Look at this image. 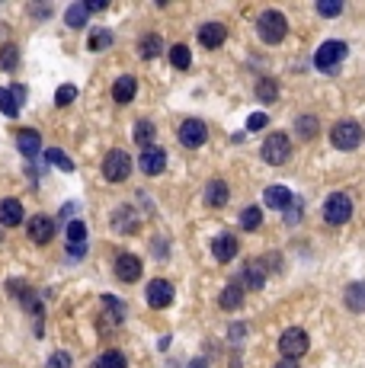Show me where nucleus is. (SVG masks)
<instances>
[{
    "instance_id": "obj_11",
    "label": "nucleus",
    "mask_w": 365,
    "mask_h": 368,
    "mask_svg": "<svg viewBox=\"0 0 365 368\" xmlns=\"http://www.w3.org/2000/svg\"><path fill=\"white\" fill-rule=\"evenodd\" d=\"M115 276H119V282H138L141 278V256L135 253H119L115 256Z\"/></svg>"
},
{
    "instance_id": "obj_9",
    "label": "nucleus",
    "mask_w": 365,
    "mask_h": 368,
    "mask_svg": "<svg viewBox=\"0 0 365 368\" xmlns=\"http://www.w3.org/2000/svg\"><path fill=\"white\" fill-rule=\"evenodd\" d=\"M138 167H141V173H145V176H157V173L167 170V150L157 148V144H151V148H141V160H138Z\"/></svg>"
},
{
    "instance_id": "obj_33",
    "label": "nucleus",
    "mask_w": 365,
    "mask_h": 368,
    "mask_svg": "<svg viewBox=\"0 0 365 368\" xmlns=\"http://www.w3.org/2000/svg\"><path fill=\"white\" fill-rule=\"evenodd\" d=\"M170 64H173L176 71H186L192 64V52L186 45H173L170 48Z\"/></svg>"
},
{
    "instance_id": "obj_32",
    "label": "nucleus",
    "mask_w": 365,
    "mask_h": 368,
    "mask_svg": "<svg viewBox=\"0 0 365 368\" xmlns=\"http://www.w3.org/2000/svg\"><path fill=\"white\" fill-rule=\"evenodd\" d=\"M259 225H263V208H259V205L243 208V215H241V227H243V231H257Z\"/></svg>"
},
{
    "instance_id": "obj_31",
    "label": "nucleus",
    "mask_w": 365,
    "mask_h": 368,
    "mask_svg": "<svg viewBox=\"0 0 365 368\" xmlns=\"http://www.w3.org/2000/svg\"><path fill=\"white\" fill-rule=\"evenodd\" d=\"M45 160H48L52 167H58V170H64V173L74 170V160H71L61 148H48V150H45Z\"/></svg>"
},
{
    "instance_id": "obj_15",
    "label": "nucleus",
    "mask_w": 365,
    "mask_h": 368,
    "mask_svg": "<svg viewBox=\"0 0 365 368\" xmlns=\"http://www.w3.org/2000/svg\"><path fill=\"white\" fill-rule=\"evenodd\" d=\"M224 38H228V29L221 23H202L199 26V42L206 48H218V45H224Z\"/></svg>"
},
{
    "instance_id": "obj_4",
    "label": "nucleus",
    "mask_w": 365,
    "mask_h": 368,
    "mask_svg": "<svg viewBox=\"0 0 365 368\" xmlns=\"http://www.w3.org/2000/svg\"><path fill=\"white\" fill-rule=\"evenodd\" d=\"M308 346H311V339H308V333L301 330V327H289V330L279 337V353L285 355V359H301L304 353H308Z\"/></svg>"
},
{
    "instance_id": "obj_2",
    "label": "nucleus",
    "mask_w": 365,
    "mask_h": 368,
    "mask_svg": "<svg viewBox=\"0 0 365 368\" xmlns=\"http://www.w3.org/2000/svg\"><path fill=\"white\" fill-rule=\"evenodd\" d=\"M330 141H334V148H340V150H356L359 144H362V125L352 122V119L336 122V125L330 128Z\"/></svg>"
},
{
    "instance_id": "obj_20",
    "label": "nucleus",
    "mask_w": 365,
    "mask_h": 368,
    "mask_svg": "<svg viewBox=\"0 0 365 368\" xmlns=\"http://www.w3.org/2000/svg\"><path fill=\"white\" fill-rule=\"evenodd\" d=\"M263 202H266L269 208H275V211H285L292 205V192L285 186H269L266 192H263Z\"/></svg>"
},
{
    "instance_id": "obj_26",
    "label": "nucleus",
    "mask_w": 365,
    "mask_h": 368,
    "mask_svg": "<svg viewBox=\"0 0 365 368\" xmlns=\"http://www.w3.org/2000/svg\"><path fill=\"white\" fill-rule=\"evenodd\" d=\"M0 113L7 115V119H16L20 115V99L10 87H0Z\"/></svg>"
},
{
    "instance_id": "obj_34",
    "label": "nucleus",
    "mask_w": 365,
    "mask_h": 368,
    "mask_svg": "<svg viewBox=\"0 0 365 368\" xmlns=\"http://www.w3.org/2000/svg\"><path fill=\"white\" fill-rule=\"evenodd\" d=\"M295 132H298V138L311 141V138L317 135V119H314V115H301V119H295Z\"/></svg>"
},
{
    "instance_id": "obj_23",
    "label": "nucleus",
    "mask_w": 365,
    "mask_h": 368,
    "mask_svg": "<svg viewBox=\"0 0 365 368\" xmlns=\"http://www.w3.org/2000/svg\"><path fill=\"white\" fill-rule=\"evenodd\" d=\"M218 304L224 311H237V308H243V288H241V282H231L224 292H221V298H218Z\"/></svg>"
},
{
    "instance_id": "obj_29",
    "label": "nucleus",
    "mask_w": 365,
    "mask_h": 368,
    "mask_svg": "<svg viewBox=\"0 0 365 368\" xmlns=\"http://www.w3.org/2000/svg\"><path fill=\"white\" fill-rule=\"evenodd\" d=\"M154 135H157V128H154L151 122H135V132H131L135 144H141V148H151Z\"/></svg>"
},
{
    "instance_id": "obj_30",
    "label": "nucleus",
    "mask_w": 365,
    "mask_h": 368,
    "mask_svg": "<svg viewBox=\"0 0 365 368\" xmlns=\"http://www.w3.org/2000/svg\"><path fill=\"white\" fill-rule=\"evenodd\" d=\"M93 368H129V359H125V355H122L119 349H109V353L99 355Z\"/></svg>"
},
{
    "instance_id": "obj_36",
    "label": "nucleus",
    "mask_w": 365,
    "mask_h": 368,
    "mask_svg": "<svg viewBox=\"0 0 365 368\" xmlns=\"http://www.w3.org/2000/svg\"><path fill=\"white\" fill-rule=\"evenodd\" d=\"M16 64H20V48H16V45H3V48H0V68L13 71Z\"/></svg>"
},
{
    "instance_id": "obj_22",
    "label": "nucleus",
    "mask_w": 365,
    "mask_h": 368,
    "mask_svg": "<svg viewBox=\"0 0 365 368\" xmlns=\"http://www.w3.org/2000/svg\"><path fill=\"white\" fill-rule=\"evenodd\" d=\"M343 301H346V308H350V311L362 314V311H365V282H352V285H346Z\"/></svg>"
},
{
    "instance_id": "obj_42",
    "label": "nucleus",
    "mask_w": 365,
    "mask_h": 368,
    "mask_svg": "<svg viewBox=\"0 0 365 368\" xmlns=\"http://www.w3.org/2000/svg\"><path fill=\"white\" fill-rule=\"evenodd\" d=\"M45 368H71V355L68 353H55L52 359L45 362Z\"/></svg>"
},
{
    "instance_id": "obj_38",
    "label": "nucleus",
    "mask_w": 365,
    "mask_h": 368,
    "mask_svg": "<svg viewBox=\"0 0 365 368\" xmlns=\"http://www.w3.org/2000/svg\"><path fill=\"white\" fill-rule=\"evenodd\" d=\"M317 13L327 16V20H334V16L343 13V3H340V0H320V3H317Z\"/></svg>"
},
{
    "instance_id": "obj_24",
    "label": "nucleus",
    "mask_w": 365,
    "mask_h": 368,
    "mask_svg": "<svg viewBox=\"0 0 365 368\" xmlns=\"http://www.w3.org/2000/svg\"><path fill=\"white\" fill-rule=\"evenodd\" d=\"M103 304H106V320H103V327H113V323H122L125 320V304H122L119 298H113V295H103Z\"/></svg>"
},
{
    "instance_id": "obj_12",
    "label": "nucleus",
    "mask_w": 365,
    "mask_h": 368,
    "mask_svg": "<svg viewBox=\"0 0 365 368\" xmlns=\"http://www.w3.org/2000/svg\"><path fill=\"white\" fill-rule=\"evenodd\" d=\"M241 288H253V292H259V288L266 285V266L259 263V260H250V263L241 269Z\"/></svg>"
},
{
    "instance_id": "obj_45",
    "label": "nucleus",
    "mask_w": 365,
    "mask_h": 368,
    "mask_svg": "<svg viewBox=\"0 0 365 368\" xmlns=\"http://www.w3.org/2000/svg\"><path fill=\"white\" fill-rule=\"evenodd\" d=\"M84 253H87V243H71V247H68L71 260H84Z\"/></svg>"
},
{
    "instance_id": "obj_43",
    "label": "nucleus",
    "mask_w": 365,
    "mask_h": 368,
    "mask_svg": "<svg viewBox=\"0 0 365 368\" xmlns=\"http://www.w3.org/2000/svg\"><path fill=\"white\" fill-rule=\"evenodd\" d=\"M301 202H292L289 208H285V225H295V221H301V208H298Z\"/></svg>"
},
{
    "instance_id": "obj_47",
    "label": "nucleus",
    "mask_w": 365,
    "mask_h": 368,
    "mask_svg": "<svg viewBox=\"0 0 365 368\" xmlns=\"http://www.w3.org/2000/svg\"><path fill=\"white\" fill-rule=\"evenodd\" d=\"M275 368H298V362H295V359H282Z\"/></svg>"
},
{
    "instance_id": "obj_16",
    "label": "nucleus",
    "mask_w": 365,
    "mask_h": 368,
    "mask_svg": "<svg viewBox=\"0 0 365 368\" xmlns=\"http://www.w3.org/2000/svg\"><path fill=\"white\" fill-rule=\"evenodd\" d=\"M135 93H138V80H135V77H131V74L115 77V87H113L115 103H119V106H129L131 99H135Z\"/></svg>"
},
{
    "instance_id": "obj_14",
    "label": "nucleus",
    "mask_w": 365,
    "mask_h": 368,
    "mask_svg": "<svg viewBox=\"0 0 365 368\" xmlns=\"http://www.w3.org/2000/svg\"><path fill=\"white\" fill-rule=\"evenodd\" d=\"M212 256L218 260V263H231L237 256V237L234 234H218L212 241Z\"/></svg>"
},
{
    "instance_id": "obj_46",
    "label": "nucleus",
    "mask_w": 365,
    "mask_h": 368,
    "mask_svg": "<svg viewBox=\"0 0 365 368\" xmlns=\"http://www.w3.org/2000/svg\"><path fill=\"white\" fill-rule=\"evenodd\" d=\"M74 211H77V205H74V202H68V205H64V208H61V218H71Z\"/></svg>"
},
{
    "instance_id": "obj_5",
    "label": "nucleus",
    "mask_w": 365,
    "mask_h": 368,
    "mask_svg": "<svg viewBox=\"0 0 365 368\" xmlns=\"http://www.w3.org/2000/svg\"><path fill=\"white\" fill-rule=\"evenodd\" d=\"M324 218H327V225H346V221L352 218V199L346 196V192H334V196H327V202H324Z\"/></svg>"
},
{
    "instance_id": "obj_18",
    "label": "nucleus",
    "mask_w": 365,
    "mask_h": 368,
    "mask_svg": "<svg viewBox=\"0 0 365 368\" xmlns=\"http://www.w3.org/2000/svg\"><path fill=\"white\" fill-rule=\"evenodd\" d=\"M0 225L3 227L23 225V205H20V199H3L0 202Z\"/></svg>"
},
{
    "instance_id": "obj_6",
    "label": "nucleus",
    "mask_w": 365,
    "mask_h": 368,
    "mask_svg": "<svg viewBox=\"0 0 365 368\" xmlns=\"http://www.w3.org/2000/svg\"><path fill=\"white\" fill-rule=\"evenodd\" d=\"M131 173V157L125 154V150H109L106 160H103V176H106L109 183H125Z\"/></svg>"
},
{
    "instance_id": "obj_35",
    "label": "nucleus",
    "mask_w": 365,
    "mask_h": 368,
    "mask_svg": "<svg viewBox=\"0 0 365 368\" xmlns=\"http://www.w3.org/2000/svg\"><path fill=\"white\" fill-rule=\"evenodd\" d=\"M275 97H279V87H275V80L263 77V80L257 83V99H259V103H273Z\"/></svg>"
},
{
    "instance_id": "obj_3",
    "label": "nucleus",
    "mask_w": 365,
    "mask_h": 368,
    "mask_svg": "<svg viewBox=\"0 0 365 368\" xmlns=\"http://www.w3.org/2000/svg\"><path fill=\"white\" fill-rule=\"evenodd\" d=\"M346 52H350V45H346V42H340V38H330V42H324V45L314 52V68H317V71H336V64L346 58Z\"/></svg>"
},
{
    "instance_id": "obj_7",
    "label": "nucleus",
    "mask_w": 365,
    "mask_h": 368,
    "mask_svg": "<svg viewBox=\"0 0 365 368\" xmlns=\"http://www.w3.org/2000/svg\"><path fill=\"white\" fill-rule=\"evenodd\" d=\"M289 154H292V141H289V135H282V132H273V135L263 141V160H266V164L282 167L289 160Z\"/></svg>"
},
{
    "instance_id": "obj_39",
    "label": "nucleus",
    "mask_w": 365,
    "mask_h": 368,
    "mask_svg": "<svg viewBox=\"0 0 365 368\" xmlns=\"http://www.w3.org/2000/svg\"><path fill=\"white\" fill-rule=\"evenodd\" d=\"M74 99H77V87H71V83L58 87V93H55V103H58V106H71Z\"/></svg>"
},
{
    "instance_id": "obj_17",
    "label": "nucleus",
    "mask_w": 365,
    "mask_h": 368,
    "mask_svg": "<svg viewBox=\"0 0 365 368\" xmlns=\"http://www.w3.org/2000/svg\"><path fill=\"white\" fill-rule=\"evenodd\" d=\"M16 148H20V154L23 157H38V150H42V138H38V132H32V128H23L20 135H16Z\"/></svg>"
},
{
    "instance_id": "obj_37",
    "label": "nucleus",
    "mask_w": 365,
    "mask_h": 368,
    "mask_svg": "<svg viewBox=\"0 0 365 368\" xmlns=\"http://www.w3.org/2000/svg\"><path fill=\"white\" fill-rule=\"evenodd\" d=\"M64 231H68L71 243H87V225H84V221H71Z\"/></svg>"
},
{
    "instance_id": "obj_1",
    "label": "nucleus",
    "mask_w": 365,
    "mask_h": 368,
    "mask_svg": "<svg viewBox=\"0 0 365 368\" xmlns=\"http://www.w3.org/2000/svg\"><path fill=\"white\" fill-rule=\"evenodd\" d=\"M257 32L266 45H279L282 38L289 36V23H285V16L279 10H263L257 20Z\"/></svg>"
},
{
    "instance_id": "obj_27",
    "label": "nucleus",
    "mask_w": 365,
    "mask_h": 368,
    "mask_svg": "<svg viewBox=\"0 0 365 368\" xmlns=\"http://www.w3.org/2000/svg\"><path fill=\"white\" fill-rule=\"evenodd\" d=\"M164 52V38L160 36H145L141 38V42H138V55H141V58H157V55Z\"/></svg>"
},
{
    "instance_id": "obj_41",
    "label": "nucleus",
    "mask_w": 365,
    "mask_h": 368,
    "mask_svg": "<svg viewBox=\"0 0 365 368\" xmlns=\"http://www.w3.org/2000/svg\"><path fill=\"white\" fill-rule=\"evenodd\" d=\"M266 125H269V115L266 113H253L250 119H247V128H250V132H263Z\"/></svg>"
},
{
    "instance_id": "obj_25",
    "label": "nucleus",
    "mask_w": 365,
    "mask_h": 368,
    "mask_svg": "<svg viewBox=\"0 0 365 368\" xmlns=\"http://www.w3.org/2000/svg\"><path fill=\"white\" fill-rule=\"evenodd\" d=\"M113 45H115V36L109 29H93L90 38H87V48H90V52H106V48H113Z\"/></svg>"
},
{
    "instance_id": "obj_21",
    "label": "nucleus",
    "mask_w": 365,
    "mask_h": 368,
    "mask_svg": "<svg viewBox=\"0 0 365 368\" xmlns=\"http://www.w3.org/2000/svg\"><path fill=\"white\" fill-rule=\"evenodd\" d=\"M113 227L122 234H135L138 231V218H135V211H131V205H122L119 211L113 215Z\"/></svg>"
},
{
    "instance_id": "obj_28",
    "label": "nucleus",
    "mask_w": 365,
    "mask_h": 368,
    "mask_svg": "<svg viewBox=\"0 0 365 368\" xmlns=\"http://www.w3.org/2000/svg\"><path fill=\"white\" fill-rule=\"evenodd\" d=\"M64 23H68L71 29H84V26H87V10H84V3H71V7L64 10Z\"/></svg>"
},
{
    "instance_id": "obj_13",
    "label": "nucleus",
    "mask_w": 365,
    "mask_h": 368,
    "mask_svg": "<svg viewBox=\"0 0 365 368\" xmlns=\"http://www.w3.org/2000/svg\"><path fill=\"white\" fill-rule=\"evenodd\" d=\"M26 231H29V241L42 247V243H48L55 237V221L48 218V215H36V218H29Z\"/></svg>"
},
{
    "instance_id": "obj_49",
    "label": "nucleus",
    "mask_w": 365,
    "mask_h": 368,
    "mask_svg": "<svg viewBox=\"0 0 365 368\" xmlns=\"http://www.w3.org/2000/svg\"><path fill=\"white\" fill-rule=\"evenodd\" d=\"M231 368H241V362H237V359H231Z\"/></svg>"
},
{
    "instance_id": "obj_19",
    "label": "nucleus",
    "mask_w": 365,
    "mask_h": 368,
    "mask_svg": "<svg viewBox=\"0 0 365 368\" xmlns=\"http://www.w3.org/2000/svg\"><path fill=\"white\" fill-rule=\"evenodd\" d=\"M228 199H231L228 183H224V180H212V183H208V189H206V205H208V208H221V205H228Z\"/></svg>"
},
{
    "instance_id": "obj_44",
    "label": "nucleus",
    "mask_w": 365,
    "mask_h": 368,
    "mask_svg": "<svg viewBox=\"0 0 365 368\" xmlns=\"http://www.w3.org/2000/svg\"><path fill=\"white\" fill-rule=\"evenodd\" d=\"M106 7H109L106 0H87V3H84L87 16H90V13H103V10H106Z\"/></svg>"
},
{
    "instance_id": "obj_10",
    "label": "nucleus",
    "mask_w": 365,
    "mask_h": 368,
    "mask_svg": "<svg viewBox=\"0 0 365 368\" xmlns=\"http://www.w3.org/2000/svg\"><path fill=\"white\" fill-rule=\"evenodd\" d=\"M180 141L182 148H202L208 141V128L202 119H186L180 125Z\"/></svg>"
},
{
    "instance_id": "obj_48",
    "label": "nucleus",
    "mask_w": 365,
    "mask_h": 368,
    "mask_svg": "<svg viewBox=\"0 0 365 368\" xmlns=\"http://www.w3.org/2000/svg\"><path fill=\"white\" fill-rule=\"evenodd\" d=\"M186 368H208V365H206V359H192Z\"/></svg>"
},
{
    "instance_id": "obj_40",
    "label": "nucleus",
    "mask_w": 365,
    "mask_h": 368,
    "mask_svg": "<svg viewBox=\"0 0 365 368\" xmlns=\"http://www.w3.org/2000/svg\"><path fill=\"white\" fill-rule=\"evenodd\" d=\"M243 337H247V327H243V323H231V330H228V343L234 346V349L243 343Z\"/></svg>"
},
{
    "instance_id": "obj_8",
    "label": "nucleus",
    "mask_w": 365,
    "mask_h": 368,
    "mask_svg": "<svg viewBox=\"0 0 365 368\" xmlns=\"http://www.w3.org/2000/svg\"><path fill=\"white\" fill-rule=\"evenodd\" d=\"M173 298H176V292L167 278H154V282H148V304H151L154 311H167L170 304H173Z\"/></svg>"
}]
</instances>
